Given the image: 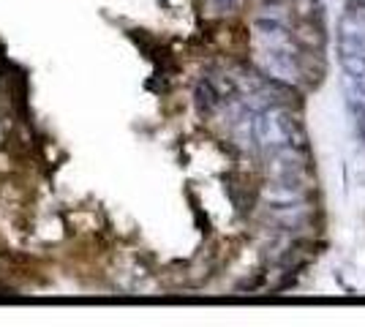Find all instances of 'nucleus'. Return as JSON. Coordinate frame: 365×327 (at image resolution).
<instances>
[{
	"mask_svg": "<svg viewBox=\"0 0 365 327\" xmlns=\"http://www.w3.org/2000/svg\"><path fill=\"white\" fill-rule=\"evenodd\" d=\"M257 49L262 68L273 79L281 82H297V49L292 44L289 33L284 31L273 19L257 22Z\"/></svg>",
	"mask_w": 365,
	"mask_h": 327,
	"instance_id": "obj_1",
	"label": "nucleus"
}]
</instances>
